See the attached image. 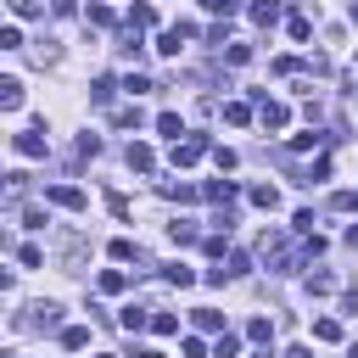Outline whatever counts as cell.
Segmentation results:
<instances>
[{"instance_id": "22", "label": "cell", "mask_w": 358, "mask_h": 358, "mask_svg": "<svg viewBox=\"0 0 358 358\" xmlns=\"http://www.w3.org/2000/svg\"><path fill=\"white\" fill-rule=\"evenodd\" d=\"M313 341H341V319H313Z\"/></svg>"}, {"instance_id": "24", "label": "cell", "mask_w": 358, "mask_h": 358, "mask_svg": "<svg viewBox=\"0 0 358 358\" xmlns=\"http://www.w3.org/2000/svg\"><path fill=\"white\" fill-rule=\"evenodd\" d=\"M112 90H117L112 78H95V84H90V101H95V106H112Z\"/></svg>"}, {"instance_id": "8", "label": "cell", "mask_w": 358, "mask_h": 358, "mask_svg": "<svg viewBox=\"0 0 358 358\" xmlns=\"http://www.w3.org/2000/svg\"><path fill=\"white\" fill-rule=\"evenodd\" d=\"M168 241H173V246H190V241H201L196 218H173V224H168Z\"/></svg>"}, {"instance_id": "27", "label": "cell", "mask_w": 358, "mask_h": 358, "mask_svg": "<svg viewBox=\"0 0 358 358\" xmlns=\"http://www.w3.org/2000/svg\"><path fill=\"white\" fill-rule=\"evenodd\" d=\"M201 11H213V17H224V22H229V17L241 11V0H201Z\"/></svg>"}, {"instance_id": "3", "label": "cell", "mask_w": 358, "mask_h": 358, "mask_svg": "<svg viewBox=\"0 0 358 358\" xmlns=\"http://www.w3.org/2000/svg\"><path fill=\"white\" fill-rule=\"evenodd\" d=\"M201 151H207V134H185V140H173V168H190V162H201Z\"/></svg>"}, {"instance_id": "15", "label": "cell", "mask_w": 358, "mask_h": 358, "mask_svg": "<svg viewBox=\"0 0 358 358\" xmlns=\"http://www.w3.org/2000/svg\"><path fill=\"white\" fill-rule=\"evenodd\" d=\"M95 285H101L106 296H117V291L129 285V274H123V268H101V280H95Z\"/></svg>"}, {"instance_id": "37", "label": "cell", "mask_w": 358, "mask_h": 358, "mask_svg": "<svg viewBox=\"0 0 358 358\" xmlns=\"http://www.w3.org/2000/svg\"><path fill=\"white\" fill-rule=\"evenodd\" d=\"M285 28H291V39H308V34H313V17H291Z\"/></svg>"}, {"instance_id": "20", "label": "cell", "mask_w": 358, "mask_h": 358, "mask_svg": "<svg viewBox=\"0 0 358 358\" xmlns=\"http://www.w3.org/2000/svg\"><path fill=\"white\" fill-rule=\"evenodd\" d=\"M330 134H319V129H308V134H291V151H319Z\"/></svg>"}, {"instance_id": "49", "label": "cell", "mask_w": 358, "mask_h": 358, "mask_svg": "<svg viewBox=\"0 0 358 358\" xmlns=\"http://www.w3.org/2000/svg\"><path fill=\"white\" fill-rule=\"evenodd\" d=\"M347 358H358V341H352V347H347Z\"/></svg>"}, {"instance_id": "28", "label": "cell", "mask_w": 358, "mask_h": 358, "mask_svg": "<svg viewBox=\"0 0 358 358\" xmlns=\"http://www.w3.org/2000/svg\"><path fill=\"white\" fill-rule=\"evenodd\" d=\"M179 39H185V34L168 28V34H157V50H162V56H179Z\"/></svg>"}, {"instance_id": "9", "label": "cell", "mask_w": 358, "mask_h": 358, "mask_svg": "<svg viewBox=\"0 0 358 358\" xmlns=\"http://www.w3.org/2000/svg\"><path fill=\"white\" fill-rule=\"evenodd\" d=\"M129 168H134V173H151V168H157V151L134 140V145H129Z\"/></svg>"}, {"instance_id": "38", "label": "cell", "mask_w": 358, "mask_h": 358, "mask_svg": "<svg viewBox=\"0 0 358 358\" xmlns=\"http://www.w3.org/2000/svg\"><path fill=\"white\" fill-rule=\"evenodd\" d=\"M123 90H129V95H145V90H151V78H145V73H129V78H123Z\"/></svg>"}, {"instance_id": "13", "label": "cell", "mask_w": 358, "mask_h": 358, "mask_svg": "<svg viewBox=\"0 0 358 358\" xmlns=\"http://www.w3.org/2000/svg\"><path fill=\"white\" fill-rule=\"evenodd\" d=\"M246 196H252V207H263V213H274V207H280V190H274V185H252Z\"/></svg>"}, {"instance_id": "7", "label": "cell", "mask_w": 358, "mask_h": 358, "mask_svg": "<svg viewBox=\"0 0 358 358\" xmlns=\"http://www.w3.org/2000/svg\"><path fill=\"white\" fill-rule=\"evenodd\" d=\"M117 324H123L129 336H140V330L151 324V308H134V302H129V308H117Z\"/></svg>"}, {"instance_id": "1", "label": "cell", "mask_w": 358, "mask_h": 358, "mask_svg": "<svg viewBox=\"0 0 358 358\" xmlns=\"http://www.w3.org/2000/svg\"><path fill=\"white\" fill-rule=\"evenodd\" d=\"M257 252H263V263H268L274 274H296V268H302V257H308V246H291V235H285V229H268Z\"/></svg>"}, {"instance_id": "48", "label": "cell", "mask_w": 358, "mask_h": 358, "mask_svg": "<svg viewBox=\"0 0 358 358\" xmlns=\"http://www.w3.org/2000/svg\"><path fill=\"white\" fill-rule=\"evenodd\" d=\"M285 358H313V347H291V352H285Z\"/></svg>"}, {"instance_id": "14", "label": "cell", "mask_w": 358, "mask_h": 358, "mask_svg": "<svg viewBox=\"0 0 358 358\" xmlns=\"http://www.w3.org/2000/svg\"><path fill=\"white\" fill-rule=\"evenodd\" d=\"M106 252H112V257H117V263H140V246H134V241H129V235H117V241H112V246H106Z\"/></svg>"}, {"instance_id": "32", "label": "cell", "mask_w": 358, "mask_h": 358, "mask_svg": "<svg viewBox=\"0 0 358 358\" xmlns=\"http://www.w3.org/2000/svg\"><path fill=\"white\" fill-rule=\"evenodd\" d=\"M151 22H157L151 6H134V11H129V28H151Z\"/></svg>"}, {"instance_id": "52", "label": "cell", "mask_w": 358, "mask_h": 358, "mask_svg": "<svg viewBox=\"0 0 358 358\" xmlns=\"http://www.w3.org/2000/svg\"><path fill=\"white\" fill-rule=\"evenodd\" d=\"M11 358H17V352H11Z\"/></svg>"}, {"instance_id": "40", "label": "cell", "mask_w": 358, "mask_h": 358, "mask_svg": "<svg viewBox=\"0 0 358 358\" xmlns=\"http://www.w3.org/2000/svg\"><path fill=\"white\" fill-rule=\"evenodd\" d=\"M0 45H6V50H22V28H17V22H11V28H6V34H0Z\"/></svg>"}, {"instance_id": "19", "label": "cell", "mask_w": 358, "mask_h": 358, "mask_svg": "<svg viewBox=\"0 0 358 358\" xmlns=\"http://www.w3.org/2000/svg\"><path fill=\"white\" fill-rule=\"evenodd\" d=\"M157 134L179 140V134H185V117H179V112H162V117H157Z\"/></svg>"}, {"instance_id": "50", "label": "cell", "mask_w": 358, "mask_h": 358, "mask_svg": "<svg viewBox=\"0 0 358 358\" xmlns=\"http://www.w3.org/2000/svg\"><path fill=\"white\" fill-rule=\"evenodd\" d=\"M352 22H358V0H352Z\"/></svg>"}, {"instance_id": "33", "label": "cell", "mask_w": 358, "mask_h": 358, "mask_svg": "<svg viewBox=\"0 0 358 358\" xmlns=\"http://www.w3.org/2000/svg\"><path fill=\"white\" fill-rule=\"evenodd\" d=\"M213 162H218V173H235V162H241V157H235L229 145H218V151H213Z\"/></svg>"}, {"instance_id": "51", "label": "cell", "mask_w": 358, "mask_h": 358, "mask_svg": "<svg viewBox=\"0 0 358 358\" xmlns=\"http://www.w3.org/2000/svg\"><path fill=\"white\" fill-rule=\"evenodd\" d=\"M101 358H106V352H101Z\"/></svg>"}, {"instance_id": "23", "label": "cell", "mask_w": 358, "mask_h": 358, "mask_svg": "<svg viewBox=\"0 0 358 358\" xmlns=\"http://www.w3.org/2000/svg\"><path fill=\"white\" fill-rule=\"evenodd\" d=\"M6 6H11V17H22V22H28V17H45V0H6Z\"/></svg>"}, {"instance_id": "47", "label": "cell", "mask_w": 358, "mask_h": 358, "mask_svg": "<svg viewBox=\"0 0 358 358\" xmlns=\"http://www.w3.org/2000/svg\"><path fill=\"white\" fill-rule=\"evenodd\" d=\"M134 358H168V352H157V347H134Z\"/></svg>"}, {"instance_id": "45", "label": "cell", "mask_w": 358, "mask_h": 358, "mask_svg": "<svg viewBox=\"0 0 358 358\" xmlns=\"http://www.w3.org/2000/svg\"><path fill=\"white\" fill-rule=\"evenodd\" d=\"M336 207L341 213H358V190H336Z\"/></svg>"}, {"instance_id": "11", "label": "cell", "mask_w": 358, "mask_h": 358, "mask_svg": "<svg viewBox=\"0 0 358 358\" xmlns=\"http://www.w3.org/2000/svg\"><path fill=\"white\" fill-rule=\"evenodd\" d=\"M0 106H6V112L22 106V78H0Z\"/></svg>"}, {"instance_id": "17", "label": "cell", "mask_w": 358, "mask_h": 358, "mask_svg": "<svg viewBox=\"0 0 358 358\" xmlns=\"http://www.w3.org/2000/svg\"><path fill=\"white\" fill-rule=\"evenodd\" d=\"M246 341L268 347V341H274V324H268V319H246Z\"/></svg>"}, {"instance_id": "42", "label": "cell", "mask_w": 358, "mask_h": 358, "mask_svg": "<svg viewBox=\"0 0 358 358\" xmlns=\"http://www.w3.org/2000/svg\"><path fill=\"white\" fill-rule=\"evenodd\" d=\"M140 117H145L140 106H123V112H117V123H123V129H140Z\"/></svg>"}, {"instance_id": "16", "label": "cell", "mask_w": 358, "mask_h": 358, "mask_svg": "<svg viewBox=\"0 0 358 358\" xmlns=\"http://www.w3.org/2000/svg\"><path fill=\"white\" fill-rule=\"evenodd\" d=\"M196 330L218 336V330H224V313H218V308H196Z\"/></svg>"}, {"instance_id": "10", "label": "cell", "mask_w": 358, "mask_h": 358, "mask_svg": "<svg viewBox=\"0 0 358 358\" xmlns=\"http://www.w3.org/2000/svg\"><path fill=\"white\" fill-rule=\"evenodd\" d=\"M280 6H285V0H257V6H252V22H257V28H274V22H280Z\"/></svg>"}, {"instance_id": "5", "label": "cell", "mask_w": 358, "mask_h": 358, "mask_svg": "<svg viewBox=\"0 0 358 358\" xmlns=\"http://www.w3.org/2000/svg\"><path fill=\"white\" fill-rule=\"evenodd\" d=\"M257 123H263L268 134H280V129L291 123V106H285V101H257Z\"/></svg>"}, {"instance_id": "6", "label": "cell", "mask_w": 358, "mask_h": 358, "mask_svg": "<svg viewBox=\"0 0 358 358\" xmlns=\"http://www.w3.org/2000/svg\"><path fill=\"white\" fill-rule=\"evenodd\" d=\"M11 151L17 157H45L50 145H45V129H28V134H11Z\"/></svg>"}, {"instance_id": "4", "label": "cell", "mask_w": 358, "mask_h": 358, "mask_svg": "<svg viewBox=\"0 0 358 358\" xmlns=\"http://www.w3.org/2000/svg\"><path fill=\"white\" fill-rule=\"evenodd\" d=\"M45 201H50V207H67V213H84V207H90L78 185H45Z\"/></svg>"}, {"instance_id": "26", "label": "cell", "mask_w": 358, "mask_h": 358, "mask_svg": "<svg viewBox=\"0 0 358 358\" xmlns=\"http://www.w3.org/2000/svg\"><path fill=\"white\" fill-rule=\"evenodd\" d=\"M308 291H313V296H330V291H336V274H324V268L308 274Z\"/></svg>"}, {"instance_id": "36", "label": "cell", "mask_w": 358, "mask_h": 358, "mask_svg": "<svg viewBox=\"0 0 358 358\" xmlns=\"http://www.w3.org/2000/svg\"><path fill=\"white\" fill-rule=\"evenodd\" d=\"M90 22H95V28H112L117 17H112V6H90Z\"/></svg>"}, {"instance_id": "18", "label": "cell", "mask_w": 358, "mask_h": 358, "mask_svg": "<svg viewBox=\"0 0 358 358\" xmlns=\"http://www.w3.org/2000/svg\"><path fill=\"white\" fill-rule=\"evenodd\" d=\"M62 347H67V352H84V347H90V330H84V324H67V330H62Z\"/></svg>"}, {"instance_id": "46", "label": "cell", "mask_w": 358, "mask_h": 358, "mask_svg": "<svg viewBox=\"0 0 358 358\" xmlns=\"http://www.w3.org/2000/svg\"><path fill=\"white\" fill-rule=\"evenodd\" d=\"M341 308H347V313H358V285H347V291H341Z\"/></svg>"}, {"instance_id": "2", "label": "cell", "mask_w": 358, "mask_h": 358, "mask_svg": "<svg viewBox=\"0 0 358 358\" xmlns=\"http://www.w3.org/2000/svg\"><path fill=\"white\" fill-rule=\"evenodd\" d=\"M17 324H28V330H67L56 302H34V308H28V319H17Z\"/></svg>"}, {"instance_id": "44", "label": "cell", "mask_w": 358, "mask_h": 358, "mask_svg": "<svg viewBox=\"0 0 358 358\" xmlns=\"http://www.w3.org/2000/svg\"><path fill=\"white\" fill-rule=\"evenodd\" d=\"M246 268H252V257H246V252H229V280H235V274H246Z\"/></svg>"}, {"instance_id": "41", "label": "cell", "mask_w": 358, "mask_h": 358, "mask_svg": "<svg viewBox=\"0 0 358 358\" xmlns=\"http://www.w3.org/2000/svg\"><path fill=\"white\" fill-rule=\"evenodd\" d=\"M34 62H39V67H45V62H56V45H50V39H39V45H34Z\"/></svg>"}, {"instance_id": "30", "label": "cell", "mask_w": 358, "mask_h": 358, "mask_svg": "<svg viewBox=\"0 0 358 358\" xmlns=\"http://www.w3.org/2000/svg\"><path fill=\"white\" fill-rule=\"evenodd\" d=\"M162 196H168V201H196L201 190H196V185H162Z\"/></svg>"}, {"instance_id": "43", "label": "cell", "mask_w": 358, "mask_h": 358, "mask_svg": "<svg viewBox=\"0 0 358 358\" xmlns=\"http://www.w3.org/2000/svg\"><path fill=\"white\" fill-rule=\"evenodd\" d=\"M22 229H45V213L39 207H22Z\"/></svg>"}, {"instance_id": "34", "label": "cell", "mask_w": 358, "mask_h": 358, "mask_svg": "<svg viewBox=\"0 0 358 358\" xmlns=\"http://www.w3.org/2000/svg\"><path fill=\"white\" fill-rule=\"evenodd\" d=\"M17 263H22V268H39L45 252H39V246H17Z\"/></svg>"}, {"instance_id": "39", "label": "cell", "mask_w": 358, "mask_h": 358, "mask_svg": "<svg viewBox=\"0 0 358 358\" xmlns=\"http://www.w3.org/2000/svg\"><path fill=\"white\" fill-rule=\"evenodd\" d=\"M319 179H330V157H319V162L308 168V179H302V185H319Z\"/></svg>"}, {"instance_id": "35", "label": "cell", "mask_w": 358, "mask_h": 358, "mask_svg": "<svg viewBox=\"0 0 358 358\" xmlns=\"http://www.w3.org/2000/svg\"><path fill=\"white\" fill-rule=\"evenodd\" d=\"M151 330H157V336H173L179 319H173V313H151Z\"/></svg>"}, {"instance_id": "25", "label": "cell", "mask_w": 358, "mask_h": 358, "mask_svg": "<svg viewBox=\"0 0 358 358\" xmlns=\"http://www.w3.org/2000/svg\"><path fill=\"white\" fill-rule=\"evenodd\" d=\"M224 117H229L235 129H241V123H252V101H229V106H224Z\"/></svg>"}, {"instance_id": "21", "label": "cell", "mask_w": 358, "mask_h": 358, "mask_svg": "<svg viewBox=\"0 0 358 358\" xmlns=\"http://www.w3.org/2000/svg\"><path fill=\"white\" fill-rule=\"evenodd\" d=\"M162 280H168V285H196V274H190L185 263H162Z\"/></svg>"}, {"instance_id": "31", "label": "cell", "mask_w": 358, "mask_h": 358, "mask_svg": "<svg viewBox=\"0 0 358 358\" xmlns=\"http://www.w3.org/2000/svg\"><path fill=\"white\" fill-rule=\"evenodd\" d=\"M235 352H241V341H235V336H229V330H224V336H218V341H213V358H235Z\"/></svg>"}, {"instance_id": "12", "label": "cell", "mask_w": 358, "mask_h": 358, "mask_svg": "<svg viewBox=\"0 0 358 358\" xmlns=\"http://www.w3.org/2000/svg\"><path fill=\"white\" fill-rule=\"evenodd\" d=\"M201 196H207V201H218V207H229V201H235V179H213Z\"/></svg>"}, {"instance_id": "29", "label": "cell", "mask_w": 358, "mask_h": 358, "mask_svg": "<svg viewBox=\"0 0 358 358\" xmlns=\"http://www.w3.org/2000/svg\"><path fill=\"white\" fill-rule=\"evenodd\" d=\"M22 190H28V173H22V168H11V173H6V196H11V201H17V196H22Z\"/></svg>"}]
</instances>
